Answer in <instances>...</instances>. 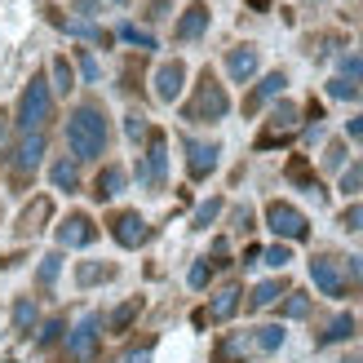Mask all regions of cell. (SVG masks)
I'll list each match as a JSON object with an SVG mask.
<instances>
[{"instance_id":"1","label":"cell","mask_w":363,"mask_h":363,"mask_svg":"<svg viewBox=\"0 0 363 363\" xmlns=\"http://www.w3.org/2000/svg\"><path fill=\"white\" fill-rule=\"evenodd\" d=\"M67 147H71V160H98L106 151L102 106H76V116L67 120Z\"/></svg>"},{"instance_id":"2","label":"cell","mask_w":363,"mask_h":363,"mask_svg":"<svg viewBox=\"0 0 363 363\" xmlns=\"http://www.w3.org/2000/svg\"><path fill=\"white\" fill-rule=\"evenodd\" d=\"M49 116H53L49 80L45 76H31V84L23 89V102H18V129H23V133H45Z\"/></svg>"},{"instance_id":"3","label":"cell","mask_w":363,"mask_h":363,"mask_svg":"<svg viewBox=\"0 0 363 363\" xmlns=\"http://www.w3.org/2000/svg\"><path fill=\"white\" fill-rule=\"evenodd\" d=\"M230 111V98H226V89L213 80V71H204L195 84V102L186 106V120H222Z\"/></svg>"},{"instance_id":"4","label":"cell","mask_w":363,"mask_h":363,"mask_svg":"<svg viewBox=\"0 0 363 363\" xmlns=\"http://www.w3.org/2000/svg\"><path fill=\"white\" fill-rule=\"evenodd\" d=\"M266 226L279 235V240H306L311 235V222H306V213L284 204V199H270L266 204Z\"/></svg>"},{"instance_id":"5","label":"cell","mask_w":363,"mask_h":363,"mask_svg":"<svg viewBox=\"0 0 363 363\" xmlns=\"http://www.w3.org/2000/svg\"><path fill=\"white\" fill-rule=\"evenodd\" d=\"M98 337H102V319H98V315H84V319L76 323V333L67 337L71 359H76V363H94V354H98Z\"/></svg>"},{"instance_id":"6","label":"cell","mask_w":363,"mask_h":363,"mask_svg":"<svg viewBox=\"0 0 363 363\" xmlns=\"http://www.w3.org/2000/svg\"><path fill=\"white\" fill-rule=\"evenodd\" d=\"M164 173H169V142H164V133H151V142H147V160H142V169H138V177H142V186H164Z\"/></svg>"},{"instance_id":"7","label":"cell","mask_w":363,"mask_h":363,"mask_svg":"<svg viewBox=\"0 0 363 363\" xmlns=\"http://www.w3.org/2000/svg\"><path fill=\"white\" fill-rule=\"evenodd\" d=\"M111 240L120 244V248H142L151 240V226L142 222L138 213H116L111 217Z\"/></svg>"},{"instance_id":"8","label":"cell","mask_w":363,"mask_h":363,"mask_svg":"<svg viewBox=\"0 0 363 363\" xmlns=\"http://www.w3.org/2000/svg\"><path fill=\"white\" fill-rule=\"evenodd\" d=\"M98 240V226L89 222V213H67L62 226H58V244L62 248H89Z\"/></svg>"},{"instance_id":"9","label":"cell","mask_w":363,"mask_h":363,"mask_svg":"<svg viewBox=\"0 0 363 363\" xmlns=\"http://www.w3.org/2000/svg\"><path fill=\"white\" fill-rule=\"evenodd\" d=\"M311 279L319 284L323 297H346V275H341V266L333 257H315L311 262Z\"/></svg>"},{"instance_id":"10","label":"cell","mask_w":363,"mask_h":363,"mask_svg":"<svg viewBox=\"0 0 363 363\" xmlns=\"http://www.w3.org/2000/svg\"><path fill=\"white\" fill-rule=\"evenodd\" d=\"M217 142H195V138H186V169H191V177L195 182H204L213 169H217Z\"/></svg>"},{"instance_id":"11","label":"cell","mask_w":363,"mask_h":363,"mask_svg":"<svg viewBox=\"0 0 363 363\" xmlns=\"http://www.w3.org/2000/svg\"><path fill=\"white\" fill-rule=\"evenodd\" d=\"M182 84H186V67H182L177 58L155 71V98H160V102H173V98L182 94Z\"/></svg>"},{"instance_id":"12","label":"cell","mask_w":363,"mask_h":363,"mask_svg":"<svg viewBox=\"0 0 363 363\" xmlns=\"http://www.w3.org/2000/svg\"><path fill=\"white\" fill-rule=\"evenodd\" d=\"M45 160V133H23L18 142V177H31Z\"/></svg>"},{"instance_id":"13","label":"cell","mask_w":363,"mask_h":363,"mask_svg":"<svg viewBox=\"0 0 363 363\" xmlns=\"http://www.w3.org/2000/svg\"><path fill=\"white\" fill-rule=\"evenodd\" d=\"M226 71H230V80H235V84L252 80V76H257V49H252V45L230 49V53H226Z\"/></svg>"},{"instance_id":"14","label":"cell","mask_w":363,"mask_h":363,"mask_svg":"<svg viewBox=\"0 0 363 363\" xmlns=\"http://www.w3.org/2000/svg\"><path fill=\"white\" fill-rule=\"evenodd\" d=\"M53 213V199L49 195H35L31 204L23 208V217H18V226H23V235H40V226H45V217Z\"/></svg>"},{"instance_id":"15","label":"cell","mask_w":363,"mask_h":363,"mask_svg":"<svg viewBox=\"0 0 363 363\" xmlns=\"http://www.w3.org/2000/svg\"><path fill=\"white\" fill-rule=\"evenodd\" d=\"M204 31H208V9L191 5L186 13H182V23H177V40H199Z\"/></svg>"},{"instance_id":"16","label":"cell","mask_w":363,"mask_h":363,"mask_svg":"<svg viewBox=\"0 0 363 363\" xmlns=\"http://www.w3.org/2000/svg\"><path fill=\"white\" fill-rule=\"evenodd\" d=\"M124 191V169L120 164H106L102 173H98V182H94V195L98 199H116Z\"/></svg>"},{"instance_id":"17","label":"cell","mask_w":363,"mask_h":363,"mask_svg":"<svg viewBox=\"0 0 363 363\" xmlns=\"http://www.w3.org/2000/svg\"><path fill=\"white\" fill-rule=\"evenodd\" d=\"M284 84H288V80H284V71H270V76H266L257 89H252V98H248L244 106H248V111H257L266 98H279V94H284Z\"/></svg>"},{"instance_id":"18","label":"cell","mask_w":363,"mask_h":363,"mask_svg":"<svg viewBox=\"0 0 363 363\" xmlns=\"http://www.w3.org/2000/svg\"><path fill=\"white\" fill-rule=\"evenodd\" d=\"M49 177H53V186H58V191H76V186H80V169H76V160H53Z\"/></svg>"},{"instance_id":"19","label":"cell","mask_w":363,"mask_h":363,"mask_svg":"<svg viewBox=\"0 0 363 363\" xmlns=\"http://www.w3.org/2000/svg\"><path fill=\"white\" fill-rule=\"evenodd\" d=\"M248 350H252V337H230V341H222L217 346V363H244L248 359Z\"/></svg>"},{"instance_id":"20","label":"cell","mask_w":363,"mask_h":363,"mask_svg":"<svg viewBox=\"0 0 363 363\" xmlns=\"http://www.w3.org/2000/svg\"><path fill=\"white\" fill-rule=\"evenodd\" d=\"M235 311H240V288L230 284V288H222V293L213 297V306H208V315H213V319H230Z\"/></svg>"},{"instance_id":"21","label":"cell","mask_w":363,"mask_h":363,"mask_svg":"<svg viewBox=\"0 0 363 363\" xmlns=\"http://www.w3.org/2000/svg\"><path fill=\"white\" fill-rule=\"evenodd\" d=\"M279 293H284V284H279V279L257 284V288H252V297H248V311H266L270 301H279Z\"/></svg>"},{"instance_id":"22","label":"cell","mask_w":363,"mask_h":363,"mask_svg":"<svg viewBox=\"0 0 363 363\" xmlns=\"http://www.w3.org/2000/svg\"><path fill=\"white\" fill-rule=\"evenodd\" d=\"M284 346V328H279V323H266V328H257V333H252V350H279Z\"/></svg>"},{"instance_id":"23","label":"cell","mask_w":363,"mask_h":363,"mask_svg":"<svg viewBox=\"0 0 363 363\" xmlns=\"http://www.w3.org/2000/svg\"><path fill=\"white\" fill-rule=\"evenodd\" d=\"M116 275V266H98V262H84L80 270H76V279H80V288H94V284H106Z\"/></svg>"},{"instance_id":"24","label":"cell","mask_w":363,"mask_h":363,"mask_svg":"<svg viewBox=\"0 0 363 363\" xmlns=\"http://www.w3.org/2000/svg\"><path fill=\"white\" fill-rule=\"evenodd\" d=\"M142 315V297H133V301H124V306H116V315H111V333H129V323Z\"/></svg>"},{"instance_id":"25","label":"cell","mask_w":363,"mask_h":363,"mask_svg":"<svg viewBox=\"0 0 363 363\" xmlns=\"http://www.w3.org/2000/svg\"><path fill=\"white\" fill-rule=\"evenodd\" d=\"M354 333V319L350 315H337L333 323H328V333H319V346H333V341H346Z\"/></svg>"},{"instance_id":"26","label":"cell","mask_w":363,"mask_h":363,"mask_svg":"<svg viewBox=\"0 0 363 363\" xmlns=\"http://www.w3.org/2000/svg\"><path fill=\"white\" fill-rule=\"evenodd\" d=\"M58 270H62V257H58V252H49V257L40 262V270H35V284H40V288H49L53 279H58Z\"/></svg>"},{"instance_id":"27","label":"cell","mask_w":363,"mask_h":363,"mask_svg":"<svg viewBox=\"0 0 363 363\" xmlns=\"http://www.w3.org/2000/svg\"><path fill=\"white\" fill-rule=\"evenodd\" d=\"M120 40H129V45H138V49H155V35L142 31V27H133V23L120 27Z\"/></svg>"},{"instance_id":"28","label":"cell","mask_w":363,"mask_h":363,"mask_svg":"<svg viewBox=\"0 0 363 363\" xmlns=\"http://www.w3.org/2000/svg\"><path fill=\"white\" fill-rule=\"evenodd\" d=\"M284 315H288V319H306V315H311V297H306V293H288Z\"/></svg>"},{"instance_id":"29","label":"cell","mask_w":363,"mask_h":363,"mask_svg":"<svg viewBox=\"0 0 363 363\" xmlns=\"http://www.w3.org/2000/svg\"><path fill=\"white\" fill-rule=\"evenodd\" d=\"M53 89H58V94H71V62L67 58H53Z\"/></svg>"},{"instance_id":"30","label":"cell","mask_w":363,"mask_h":363,"mask_svg":"<svg viewBox=\"0 0 363 363\" xmlns=\"http://www.w3.org/2000/svg\"><path fill=\"white\" fill-rule=\"evenodd\" d=\"M13 323H18V328H23V333H27L31 323H35V301H31V297H23V301L13 306Z\"/></svg>"},{"instance_id":"31","label":"cell","mask_w":363,"mask_h":363,"mask_svg":"<svg viewBox=\"0 0 363 363\" xmlns=\"http://www.w3.org/2000/svg\"><path fill=\"white\" fill-rule=\"evenodd\" d=\"M341 191H346V195L363 191V164H350L346 173H341Z\"/></svg>"},{"instance_id":"32","label":"cell","mask_w":363,"mask_h":363,"mask_svg":"<svg viewBox=\"0 0 363 363\" xmlns=\"http://www.w3.org/2000/svg\"><path fill=\"white\" fill-rule=\"evenodd\" d=\"M262 257H266V266H288V262H293V252H288V244H270L266 252H262Z\"/></svg>"},{"instance_id":"33","label":"cell","mask_w":363,"mask_h":363,"mask_svg":"<svg viewBox=\"0 0 363 363\" xmlns=\"http://www.w3.org/2000/svg\"><path fill=\"white\" fill-rule=\"evenodd\" d=\"M217 213H222V199H204V204L195 208V226H208Z\"/></svg>"},{"instance_id":"34","label":"cell","mask_w":363,"mask_h":363,"mask_svg":"<svg viewBox=\"0 0 363 363\" xmlns=\"http://www.w3.org/2000/svg\"><path fill=\"white\" fill-rule=\"evenodd\" d=\"M288 177H293V182H306L311 191H319V182L311 177V169H306V160H293V164H288Z\"/></svg>"},{"instance_id":"35","label":"cell","mask_w":363,"mask_h":363,"mask_svg":"<svg viewBox=\"0 0 363 363\" xmlns=\"http://www.w3.org/2000/svg\"><path fill=\"white\" fill-rule=\"evenodd\" d=\"M186 279H191V288H204V284L213 279V262H195V266H191V275H186Z\"/></svg>"},{"instance_id":"36","label":"cell","mask_w":363,"mask_h":363,"mask_svg":"<svg viewBox=\"0 0 363 363\" xmlns=\"http://www.w3.org/2000/svg\"><path fill=\"white\" fill-rule=\"evenodd\" d=\"M341 80H363V58H341Z\"/></svg>"},{"instance_id":"37","label":"cell","mask_w":363,"mask_h":363,"mask_svg":"<svg viewBox=\"0 0 363 363\" xmlns=\"http://www.w3.org/2000/svg\"><path fill=\"white\" fill-rule=\"evenodd\" d=\"M341 226H346V230H363V204H354V208L341 213Z\"/></svg>"},{"instance_id":"38","label":"cell","mask_w":363,"mask_h":363,"mask_svg":"<svg viewBox=\"0 0 363 363\" xmlns=\"http://www.w3.org/2000/svg\"><path fill=\"white\" fill-rule=\"evenodd\" d=\"M323 164H328V169H341V164H346V147H341V142H333L328 155H323Z\"/></svg>"},{"instance_id":"39","label":"cell","mask_w":363,"mask_h":363,"mask_svg":"<svg viewBox=\"0 0 363 363\" xmlns=\"http://www.w3.org/2000/svg\"><path fill=\"white\" fill-rule=\"evenodd\" d=\"M124 133H129L133 142H138V138H147V120H142V116H129V120H124Z\"/></svg>"},{"instance_id":"40","label":"cell","mask_w":363,"mask_h":363,"mask_svg":"<svg viewBox=\"0 0 363 363\" xmlns=\"http://www.w3.org/2000/svg\"><path fill=\"white\" fill-rule=\"evenodd\" d=\"M328 94H333V98H354V94H359V89H354L350 80H341V76H337V80L328 84Z\"/></svg>"},{"instance_id":"41","label":"cell","mask_w":363,"mask_h":363,"mask_svg":"<svg viewBox=\"0 0 363 363\" xmlns=\"http://www.w3.org/2000/svg\"><path fill=\"white\" fill-rule=\"evenodd\" d=\"M58 337H62V319H49L40 328V346H49V341H58Z\"/></svg>"},{"instance_id":"42","label":"cell","mask_w":363,"mask_h":363,"mask_svg":"<svg viewBox=\"0 0 363 363\" xmlns=\"http://www.w3.org/2000/svg\"><path fill=\"white\" fill-rule=\"evenodd\" d=\"M80 71H84V80H98V62L89 53H80Z\"/></svg>"},{"instance_id":"43","label":"cell","mask_w":363,"mask_h":363,"mask_svg":"<svg viewBox=\"0 0 363 363\" xmlns=\"http://www.w3.org/2000/svg\"><path fill=\"white\" fill-rule=\"evenodd\" d=\"M346 270H350V279H359V284H363V257H350V262H346Z\"/></svg>"},{"instance_id":"44","label":"cell","mask_w":363,"mask_h":363,"mask_svg":"<svg viewBox=\"0 0 363 363\" xmlns=\"http://www.w3.org/2000/svg\"><path fill=\"white\" fill-rule=\"evenodd\" d=\"M164 13H169V5H164V0H155V5L147 9V18H164Z\"/></svg>"},{"instance_id":"45","label":"cell","mask_w":363,"mask_h":363,"mask_svg":"<svg viewBox=\"0 0 363 363\" xmlns=\"http://www.w3.org/2000/svg\"><path fill=\"white\" fill-rule=\"evenodd\" d=\"M147 359H151V350H138V354H129L124 363H147Z\"/></svg>"},{"instance_id":"46","label":"cell","mask_w":363,"mask_h":363,"mask_svg":"<svg viewBox=\"0 0 363 363\" xmlns=\"http://www.w3.org/2000/svg\"><path fill=\"white\" fill-rule=\"evenodd\" d=\"M350 138H363V116H359V120H350Z\"/></svg>"},{"instance_id":"47","label":"cell","mask_w":363,"mask_h":363,"mask_svg":"<svg viewBox=\"0 0 363 363\" xmlns=\"http://www.w3.org/2000/svg\"><path fill=\"white\" fill-rule=\"evenodd\" d=\"M5 133H9V120L0 116V147H5Z\"/></svg>"},{"instance_id":"48","label":"cell","mask_w":363,"mask_h":363,"mask_svg":"<svg viewBox=\"0 0 363 363\" xmlns=\"http://www.w3.org/2000/svg\"><path fill=\"white\" fill-rule=\"evenodd\" d=\"M116 5H124V0H116Z\"/></svg>"}]
</instances>
